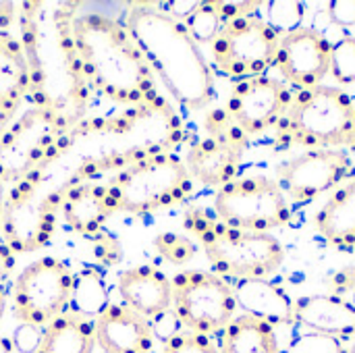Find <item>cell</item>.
Segmentation results:
<instances>
[{"label":"cell","mask_w":355,"mask_h":353,"mask_svg":"<svg viewBox=\"0 0 355 353\" xmlns=\"http://www.w3.org/2000/svg\"><path fill=\"white\" fill-rule=\"evenodd\" d=\"M62 8L89 89L135 112L175 117L171 104L158 94L154 73L125 21L106 10H83V4H62Z\"/></svg>","instance_id":"1"},{"label":"cell","mask_w":355,"mask_h":353,"mask_svg":"<svg viewBox=\"0 0 355 353\" xmlns=\"http://www.w3.org/2000/svg\"><path fill=\"white\" fill-rule=\"evenodd\" d=\"M125 25L179 106L202 110L214 100L212 69L183 21L164 12L158 2H131Z\"/></svg>","instance_id":"2"},{"label":"cell","mask_w":355,"mask_h":353,"mask_svg":"<svg viewBox=\"0 0 355 353\" xmlns=\"http://www.w3.org/2000/svg\"><path fill=\"white\" fill-rule=\"evenodd\" d=\"M19 8L17 33L31 73V104L81 117L89 87L79 69L62 4L50 12L42 10L40 2H25Z\"/></svg>","instance_id":"3"},{"label":"cell","mask_w":355,"mask_h":353,"mask_svg":"<svg viewBox=\"0 0 355 353\" xmlns=\"http://www.w3.org/2000/svg\"><path fill=\"white\" fill-rule=\"evenodd\" d=\"M116 212L150 214L183 204L193 193V179L185 160L162 148L131 150L125 166L104 183Z\"/></svg>","instance_id":"4"},{"label":"cell","mask_w":355,"mask_h":353,"mask_svg":"<svg viewBox=\"0 0 355 353\" xmlns=\"http://www.w3.org/2000/svg\"><path fill=\"white\" fill-rule=\"evenodd\" d=\"M81 133V117L31 104L0 137V181L17 183L60 158Z\"/></svg>","instance_id":"5"},{"label":"cell","mask_w":355,"mask_h":353,"mask_svg":"<svg viewBox=\"0 0 355 353\" xmlns=\"http://www.w3.org/2000/svg\"><path fill=\"white\" fill-rule=\"evenodd\" d=\"M185 227L198 237L218 277L266 279L283 266L285 250L268 233L233 229L202 210L187 212Z\"/></svg>","instance_id":"6"},{"label":"cell","mask_w":355,"mask_h":353,"mask_svg":"<svg viewBox=\"0 0 355 353\" xmlns=\"http://www.w3.org/2000/svg\"><path fill=\"white\" fill-rule=\"evenodd\" d=\"M42 173L12 183L6 193L2 218V243L12 254H31L46 248L56 231L62 187L44 191Z\"/></svg>","instance_id":"7"},{"label":"cell","mask_w":355,"mask_h":353,"mask_svg":"<svg viewBox=\"0 0 355 353\" xmlns=\"http://www.w3.org/2000/svg\"><path fill=\"white\" fill-rule=\"evenodd\" d=\"M354 100L345 89L316 85L302 89L279 123L289 139L304 146H341L352 133Z\"/></svg>","instance_id":"8"},{"label":"cell","mask_w":355,"mask_h":353,"mask_svg":"<svg viewBox=\"0 0 355 353\" xmlns=\"http://www.w3.org/2000/svg\"><path fill=\"white\" fill-rule=\"evenodd\" d=\"M281 37L258 15H241L223 25L210 42V54L220 73L245 81L262 77L275 64Z\"/></svg>","instance_id":"9"},{"label":"cell","mask_w":355,"mask_h":353,"mask_svg":"<svg viewBox=\"0 0 355 353\" xmlns=\"http://www.w3.org/2000/svg\"><path fill=\"white\" fill-rule=\"evenodd\" d=\"M214 212L220 223L252 233H268L291 221L287 196L268 177H248L227 183L214 196Z\"/></svg>","instance_id":"10"},{"label":"cell","mask_w":355,"mask_h":353,"mask_svg":"<svg viewBox=\"0 0 355 353\" xmlns=\"http://www.w3.org/2000/svg\"><path fill=\"white\" fill-rule=\"evenodd\" d=\"M73 270L58 258L31 262L12 285V316L27 327L46 329L69 312Z\"/></svg>","instance_id":"11"},{"label":"cell","mask_w":355,"mask_h":353,"mask_svg":"<svg viewBox=\"0 0 355 353\" xmlns=\"http://www.w3.org/2000/svg\"><path fill=\"white\" fill-rule=\"evenodd\" d=\"M171 285L173 312L189 333L210 337L214 333H223V329L235 318V293L223 277L187 270L175 275Z\"/></svg>","instance_id":"12"},{"label":"cell","mask_w":355,"mask_h":353,"mask_svg":"<svg viewBox=\"0 0 355 353\" xmlns=\"http://www.w3.org/2000/svg\"><path fill=\"white\" fill-rule=\"evenodd\" d=\"M206 137L189 148L185 158L191 179L208 187H225L235 181L243 152L248 148V135L233 123L225 108L208 112Z\"/></svg>","instance_id":"13"},{"label":"cell","mask_w":355,"mask_h":353,"mask_svg":"<svg viewBox=\"0 0 355 353\" xmlns=\"http://www.w3.org/2000/svg\"><path fill=\"white\" fill-rule=\"evenodd\" d=\"M352 173V160L341 150L316 148L277 169L279 187L297 204H308L331 191Z\"/></svg>","instance_id":"14"},{"label":"cell","mask_w":355,"mask_h":353,"mask_svg":"<svg viewBox=\"0 0 355 353\" xmlns=\"http://www.w3.org/2000/svg\"><path fill=\"white\" fill-rule=\"evenodd\" d=\"M289 104V89L281 81L262 75L237 81L225 110L245 135H260L283 121Z\"/></svg>","instance_id":"15"},{"label":"cell","mask_w":355,"mask_h":353,"mask_svg":"<svg viewBox=\"0 0 355 353\" xmlns=\"http://www.w3.org/2000/svg\"><path fill=\"white\" fill-rule=\"evenodd\" d=\"M275 64L289 83L316 87L331 73V44L320 31L302 27L281 37Z\"/></svg>","instance_id":"16"},{"label":"cell","mask_w":355,"mask_h":353,"mask_svg":"<svg viewBox=\"0 0 355 353\" xmlns=\"http://www.w3.org/2000/svg\"><path fill=\"white\" fill-rule=\"evenodd\" d=\"M17 6L0 4V106L19 110L31 98V73L17 33Z\"/></svg>","instance_id":"17"},{"label":"cell","mask_w":355,"mask_h":353,"mask_svg":"<svg viewBox=\"0 0 355 353\" xmlns=\"http://www.w3.org/2000/svg\"><path fill=\"white\" fill-rule=\"evenodd\" d=\"M96 347L104 353H152L154 333L148 318L123 304H108L94 318Z\"/></svg>","instance_id":"18"},{"label":"cell","mask_w":355,"mask_h":353,"mask_svg":"<svg viewBox=\"0 0 355 353\" xmlns=\"http://www.w3.org/2000/svg\"><path fill=\"white\" fill-rule=\"evenodd\" d=\"M60 212L67 227L83 237H94L116 212L104 183L69 181L62 185Z\"/></svg>","instance_id":"19"},{"label":"cell","mask_w":355,"mask_h":353,"mask_svg":"<svg viewBox=\"0 0 355 353\" xmlns=\"http://www.w3.org/2000/svg\"><path fill=\"white\" fill-rule=\"evenodd\" d=\"M119 295L123 306L152 320L173 308V285L166 275L154 266H135L119 277Z\"/></svg>","instance_id":"20"},{"label":"cell","mask_w":355,"mask_h":353,"mask_svg":"<svg viewBox=\"0 0 355 353\" xmlns=\"http://www.w3.org/2000/svg\"><path fill=\"white\" fill-rule=\"evenodd\" d=\"M293 322L335 339L355 337V304L337 295H310L295 302Z\"/></svg>","instance_id":"21"},{"label":"cell","mask_w":355,"mask_h":353,"mask_svg":"<svg viewBox=\"0 0 355 353\" xmlns=\"http://www.w3.org/2000/svg\"><path fill=\"white\" fill-rule=\"evenodd\" d=\"M237 308L243 310V314L254 316L258 320L275 325H289L293 322L295 304L289 300V295L270 283L268 279H243L237 281L233 287Z\"/></svg>","instance_id":"22"},{"label":"cell","mask_w":355,"mask_h":353,"mask_svg":"<svg viewBox=\"0 0 355 353\" xmlns=\"http://www.w3.org/2000/svg\"><path fill=\"white\" fill-rule=\"evenodd\" d=\"M94 318L69 310L44 329L40 347L35 353H94Z\"/></svg>","instance_id":"23"},{"label":"cell","mask_w":355,"mask_h":353,"mask_svg":"<svg viewBox=\"0 0 355 353\" xmlns=\"http://www.w3.org/2000/svg\"><path fill=\"white\" fill-rule=\"evenodd\" d=\"M314 223L318 233L333 246H355V179L331 196Z\"/></svg>","instance_id":"24"},{"label":"cell","mask_w":355,"mask_h":353,"mask_svg":"<svg viewBox=\"0 0 355 353\" xmlns=\"http://www.w3.org/2000/svg\"><path fill=\"white\" fill-rule=\"evenodd\" d=\"M220 353H283L275 329L254 316H235L220 335Z\"/></svg>","instance_id":"25"},{"label":"cell","mask_w":355,"mask_h":353,"mask_svg":"<svg viewBox=\"0 0 355 353\" xmlns=\"http://www.w3.org/2000/svg\"><path fill=\"white\" fill-rule=\"evenodd\" d=\"M73 312L81 316H100L108 306V291L102 277L96 270H81L73 275V293H71Z\"/></svg>","instance_id":"26"},{"label":"cell","mask_w":355,"mask_h":353,"mask_svg":"<svg viewBox=\"0 0 355 353\" xmlns=\"http://www.w3.org/2000/svg\"><path fill=\"white\" fill-rule=\"evenodd\" d=\"M183 23L198 46L210 44L218 35L223 25L229 23V19L225 15V2H220V0L200 2V6Z\"/></svg>","instance_id":"27"},{"label":"cell","mask_w":355,"mask_h":353,"mask_svg":"<svg viewBox=\"0 0 355 353\" xmlns=\"http://www.w3.org/2000/svg\"><path fill=\"white\" fill-rule=\"evenodd\" d=\"M306 19V6L297 0H272L266 2V23L275 29L279 37L302 29Z\"/></svg>","instance_id":"28"},{"label":"cell","mask_w":355,"mask_h":353,"mask_svg":"<svg viewBox=\"0 0 355 353\" xmlns=\"http://www.w3.org/2000/svg\"><path fill=\"white\" fill-rule=\"evenodd\" d=\"M331 75L339 83H355V37H341L331 46Z\"/></svg>","instance_id":"29"},{"label":"cell","mask_w":355,"mask_h":353,"mask_svg":"<svg viewBox=\"0 0 355 353\" xmlns=\"http://www.w3.org/2000/svg\"><path fill=\"white\" fill-rule=\"evenodd\" d=\"M283 353H349L345 350V345L341 343V339L329 337V335H320V333H304L300 337H295L289 347Z\"/></svg>","instance_id":"30"},{"label":"cell","mask_w":355,"mask_h":353,"mask_svg":"<svg viewBox=\"0 0 355 353\" xmlns=\"http://www.w3.org/2000/svg\"><path fill=\"white\" fill-rule=\"evenodd\" d=\"M154 246H156L158 254L164 260H168L171 264H185L196 256V246L189 239H185L181 235H175V233L158 235Z\"/></svg>","instance_id":"31"},{"label":"cell","mask_w":355,"mask_h":353,"mask_svg":"<svg viewBox=\"0 0 355 353\" xmlns=\"http://www.w3.org/2000/svg\"><path fill=\"white\" fill-rule=\"evenodd\" d=\"M162 353H220L218 347L212 343L210 337L198 335V333H179L171 341L164 343Z\"/></svg>","instance_id":"32"},{"label":"cell","mask_w":355,"mask_h":353,"mask_svg":"<svg viewBox=\"0 0 355 353\" xmlns=\"http://www.w3.org/2000/svg\"><path fill=\"white\" fill-rule=\"evenodd\" d=\"M150 325H152L154 339L162 341V345H164L166 341H171L173 337H177V335L183 331V325H181V320L177 318V314L173 312V308L166 310V312H162V314H158V316H154V318L150 320Z\"/></svg>","instance_id":"33"},{"label":"cell","mask_w":355,"mask_h":353,"mask_svg":"<svg viewBox=\"0 0 355 353\" xmlns=\"http://www.w3.org/2000/svg\"><path fill=\"white\" fill-rule=\"evenodd\" d=\"M42 333H44V329L21 325L15 331V339H12L15 350L19 353H35L40 347V341H42Z\"/></svg>","instance_id":"34"},{"label":"cell","mask_w":355,"mask_h":353,"mask_svg":"<svg viewBox=\"0 0 355 353\" xmlns=\"http://www.w3.org/2000/svg\"><path fill=\"white\" fill-rule=\"evenodd\" d=\"M329 15L339 27L355 25V0H335L329 4Z\"/></svg>","instance_id":"35"},{"label":"cell","mask_w":355,"mask_h":353,"mask_svg":"<svg viewBox=\"0 0 355 353\" xmlns=\"http://www.w3.org/2000/svg\"><path fill=\"white\" fill-rule=\"evenodd\" d=\"M12 268H15V254L4 243H0V285L8 281V277L12 275Z\"/></svg>","instance_id":"36"},{"label":"cell","mask_w":355,"mask_h":353,"mask_svg":"<svg viewBox=\"0 0 355 353\" xmlns=\"http://www.w3.org/2000/svg\"><path fill=\"white\" fill-rule=\"evenodd\" d=\"M15 117H17V110H8V108L0 106V137L6 131V127L15 121Z\"/></svg>","instance_id":"37"},{"label":"cell","mask_w":355,"mask_h":353,"mask_svg":"<svg viewBox=\"0 0 355 353\" xmlns=\"http://www.w3.org/2000/svg\"><path fill=\"white\" fill-rule=\"evenodd\" d=\"M0 353H15V345L8 337L0 335Z\"/></svg>","instance_id":"38"},{"label":"cell","mask_w":355,"mask_h":353,"mask_svg":"<svg viewBox=\"0 0 355 353\" xmlns=\"http://www.w3.org/2000/svg\"><path fill=\"white\" fill-rule=\"evenodd\" d=\"M4 206H6V191H4V183L0 181V229H2V218H4Z\"/></svg>","instance_id":"39"},{"label":"cell","mask_w":355,"mask_h":353,"mask_svg":"<svg viewBox=\"0 0 355 353\" xmlns=\"http://www.w3.org/2000/svg\"><path fill=\"white\" fill-rule=\"evenodd\" d=\"M4 308H6V289L4 285H0V322L4 318Z\"/></svg>","instance_id":"40"},{"label":"cell","mask_w":355,"mask_h":353,"mask_svg":"<svg viewBox=\"0 0 355 353\" xmlns=\"http://www.w3.org/2000/svg\"><path fill=\"white\" fill-rule=\"evenodd\" d=\"M345 146H349V148L355 152V102H354V119H352V133H349V139H347V144H345Z\"/></svg>","instance_id":"41"},{"label":"cell","mask_w":355,"mask_h":353,"mask_svg":"<svg viewBox=\"0 0 355 353\" xmlns=\"http://www.w3.org/2000/svg\"><path fill=\"white\" fill-rule=\"evenodd\" d=\"M349 353H355V343H354V347H352V350H349Z\"/></svg>","instance_id":"42"}]
</instances>
